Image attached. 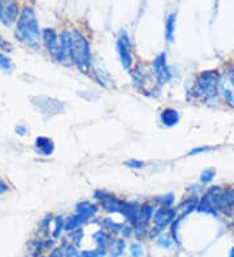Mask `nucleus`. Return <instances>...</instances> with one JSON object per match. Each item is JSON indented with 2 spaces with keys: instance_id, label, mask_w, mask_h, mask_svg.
<instances>
[{
  "instance_id": "34",
  "label": "nucleus",
  "mask_w": 234,
  "mask_h": 257,
  "mask_svg": "<svg viewBox=\"0 0 234 257\" xmlns=\"http://www.w3.org/2000/svg\"><path fill=\"white\" fill-rule=\"evenodd\" d=\"M121 234H123L124 238H131L135 234L134 226H131V225L124 226V229H123V231H121Z\"/></svg>"
},
{
  "instance_id": "4",
  "label": "nucleus",
  "mask_w": 234,
  "mask_h": 257,
  "mask_svg": "<svg viewBox=\"0 0 234 257\" xmlns=\"http://www.w3.org/2000/svg\"><path fill=\"white\" fill-rule=\"evenodd\" d=\"M117 51H119L120 61H121L123 68L125 70H129L131 68V63H133V60H131V42L125 30L120 32L119 40H117Z\"/></svg>"
},
{
  "instance_id": "19",
  "label": "nucleus",
  "mask_w": 234,
  "mask_h": 257,
  "mask_svg": "<svg viewBox=\"0 0 234 257\" xmlns=\"http://www.w3.org/2000/svg\"><path fill=\"white\" fill-rule=\"evenodd\" d=\"M92 240L95 241L96 247L108 249V245H109L112 239L109 234L106 233L104 230H99V231H96V233L92 234Z\"/></svg>"
},
{
  "instance_id": "20",
  "label": "nucleus",
  "mask_w": 234,
  "mask_h": 257,
  "mask_svg": "<svg viewBox=\"0 0 234 257\" xmlns=\"http://www.w3.org/2000/svg\"><path fill=\"white\" fill-rule=\"evenodd\" d=\"M175 30H176V13H171L165 22V38L169 43L175 40Z\"/></svg>"
},
{
  "instance_id": "35",
  "label": "nucleus",
  "mask_w": 234,
  "mask_h": 257,
  "mask_svg": "<svg viewBox=\"0 0 234 257\" xmlns=\"http://www.w3.org/2000/svg\"><path fill=\"white\" fill-rule=\"evenodd\" d=\"M0 48L3 50V51H12V47H11V44L7 42V40L3 38V36L0 35Z\"/></svg>"
},
{
  "instance_id": "12",
  "label": "nucleus",
  "mask_w": 234,
  "mask_h": 257,
  "mask_svg": "<svg viewBox=\"0 0 234 257\" xmlns=\"http://www.w3.org/2000/svg\"><path fill=\"white\" fill-rule=\"evenodd\" d=\"M42 38H43L44 46H46L48 51L51 52L54 56L57 55V51H59V36L55 33V30L44 29L43 33H42Z\"/></svg>"
},
{
  "instance_id": "8",
  "label": "nucleus",
  "mask_w": 234,
  "mask_h": 257,
  "mask_svg": "<svg viewBox=\"0 0 234 257\" xmlns=\"http://www.w3.org/2000/svg\"><path fill=\"white\" fill-rule=\"evenodd\" d=\"M176 216H177V209H173L171 206H160L152 217L154 218L155 227L164 230L175 221Z\"/></svg>"
},
{
  "instance_id": "39",
  "label": "nucleus",
  "mask_w": 234,
  "mask_h": 257,
  "mask_svg": "<svg viewBox=\"0 0 234 257\" xmlns=\"http://www.w3.org/2000/svg\"><path fill=\"white\" fill-rule=\"evenodd\" d=\"M8 191V185L3 181V179L0 178V195L5 194Z\"/></svg>"
},
{
  "instance_id": "7",
  "label": "nucleus",
  "mask_w": 234,
  "mask_h": 257,
  "mask_svg": "<svg viewBox=\"0 0 234 257\" xmlns=\"http://www.w3.org/2000/svg\"><path fill=\"white\" fill-rule=\"evenodd\" d=\"M32 102L38 107V109H40L43 115L48 117L64 112V103L59 100L50 99V98H38V99H33Z\"/></svg>"
},
{
  "instance_id": "5",
  "label": "nucleus",
  "mask_w": 234,
  "mask_h": 257,
  "mask_svg": "<svg viewBox=\"0 0 234 257\" xmlns=\"http://www.w3.org/2000/svg\"><path fill=\"white\" fill-rule=\"evenodd\" d=\"M94 198L99 202L102 208L107 213H120V209H121V206H123V200L116 198L113 194L106 190H98L95 191Z\"/></svg>"
},
{
  "instance_id": "15",
  "label": "nucleus",
  "mask_w": 234,
  "mask_h": 257,
  "mask_svg": "<svg viewBox=\"0 0 234 257\" xmlns=\"http://www.w3.org/2000/svg\"><path fill=\"white\" fill-rule=\"evenodd\" d=\"M36 148L40 154L50 156V154H54L55 144H54V142H52L50 138H47V137H38L36 140Z\"/></svg>"
},
{
  "instance_id": "6",
  "label": "nucleus",
  "mask_w": 234,
  "mask_h": 257,
  "mask_svg": "<svg viewBox=\"0 0 234 257\" xmlns=\"http://www.w3.org/2000/svg\"><path fill=\"white\" fill-rule=\"evenodd\" d=\"M152 68H154L155 75H156V79H158L160 86H163V85L171 81V68L167 65V53L165 52H162L159 56H156V59L154 60V64H152Z\"/></svg>"
},
{
  "instance_id": "18",
  "label": "nucleus",
  "mask_w": 234,
  "mask_h": 257,
  "mask_svg": "<svg viewBox=\"0 0 234 257\" xmlns=\"http://www.w3.org/2000/svg\"><path fill=\"white\" fill-rule=\"evenodd\" d=\"M86 221H89L88 217H85V216L80 213H74L68 221H65V230L68 233H72L74 230L80 229V226L84 225Z\"/></svg>"
},
{
  "instance_id": "10",
  "label": "nucleus",
  "mask_w": 234,
  "mask_h": 257,
  "mask_svg": "<svg viewBox=\"0 0 234 257\" xmlns=\"http://www.w3.org/2000/svg\"><path fill=\"white\" fill-rule=\"evenodd\" d=\"M56 57L63 64L73 63L72 61V33L63 32L60 34L59 51Z\"/></svg>"
},
{
  "instance_id": "2",
  "label": "nucleus",
  "mask_w": 234,
  "mask_h": 257,
  "mask_svg": "<svg viewBox=\"0 0 234 257\" xmlns=\"http://www.w3.org/2000/svg\"><path fill=\"white\" fill-rule=\"evenodd\" d=\"M220 79V71L215 69L199 73L194 83V94L202 100H212L217 98Z\"/></svg>"
},
{
  "instance_id": "42",
  "label": "nucleus",
  "mask_w": 234,
  "mask_h": 257,
  "mask_svg": "<svg viewBox=\"0 0 234 257\" xmlns=\"http://www.w3.org/2000/svg\"><path fill=\"white\" fill-rule=\"evenodd\" d=\"M98 257H104V256H98Z\"/></svg>"
},
{
  "instance_id": "21",
  "label": "nucleus",
  "mask_w": 234,
  "mask_h": 257,
  "mask_svg": "<svg viewBox=\"0 0 234 257\" xmlns=\"http://www.w3.org/2000/svg\"><path fill=\"white\" fill-rule=\"evenodd\" d=\"M198 203L199 198L198 196H195V195H193V196H190L187 200H185V202L180 206V208L182 209V216H187V214H190L191 212H194V210L197 209V206H198Z\"/></svg>"
},
{
  "instance_id": "30",
  "label": "nucleus",
  "mask_w": 234,
  "mask_h": 257,
  "mask_svg": "<svg viewBox=\"0 0 234 257\" xmlns=\"http://www.w3.org/2000/svg\"><path fill=\"white\" fill-rule=\"evenodd\" d=\"M130 256L131 257H142L143 256V247L141 245V243H131L130 247Z\"/></svg>"
},
{
  "instance_id": "13",
  "label": "nucleus",
  "mask_w": 234,
  "mask_h": 257,
  "mask_svg": "<svg viewBox=\"0 0 234 257\" xmlns=\"http://www.w3.org/2000/svg\"><path fill=\"white\" fill-rule=\"evenodd\" d=\"M160 121L164 126L173 127L180 122V113L175 108H165L160 113Z\"/></svg>"
},
{
  "instance_id": "36",
  "label": "nucleus",
  "mask_w": 234,
  "mask_h": 257,
  "mask_svg": "<svg viewBox=\"0 0 234 257\" xmlns=\"http://www.w3.org/2000/svg\"><path fill=\"white\" fill-rule=\"evenodd\" d=\"M225 77L228 78V82L230 83V86H232L234 92V68H230L229 71H228V74H226Z\"/></svg>"
},
{
  "instance_id": "32",
  "label": "nucleus",
  "mask_w": 234,
  "mask_h": 257,
  "mask_svg": "<svg viewBox=\"0 0 234 257\" xmlns=\"http://www.w3.org/2000/svg\"><path fill=\"white\" fill-rule=\"evenodd\" d=\"M125 165H126L127 168H131V169H142L143 166H144V164H143L142 161H139V160L131 158V160H127V161L125 162Z\"/></svg>"
},
{
  "instance_id": "26",
  "label": "nucleus",
  "mask_w": 234,
  "mask_h": 257,
  "mask_svg": "<svg viewBox=\"0 0 234 257\" xmlns=\"http://www.w3.org/2000/svg\"><path fill=\"white\" fill-rule=\"evenodd\" d=\"M84 230L82 229H77L74 230V231H72L71 234V240L72 243H73V245H75L77 248L81 245V241H82V239H84Z\"/></svg>"
},
{
  "instance_id": "17",
  "label": "nucleus",
  "mask_w": 234,
  "mask_h": 257,
  "mask_svg": "<svg viewBox=\"0 0 234 257\" xmlns=\"http://www.w3.org/2000/svg\"><path fill=\"white\" fill-rule=\"evenodd\" d=\"M125 248H126V244L124 239H112L109 245H108V255L109 257H121L125 252Z\"/></svg>"
},
{
  "instance_id": "22",
  "label": "nucleus",
  "mask_w": 234,
  "mask_h": 257,
  "mask_svg": "<svg viewBox=\"0 0 234 257\" xmlns=\"http://www.w3.org/2000/svg\"><path fill=\"white\" fill-rule=\"evenodd\" d=\"M102 226H103L104 229L107 230V231H109V233L112 234H121V231H123L124 226L123 223H119V222L113 221L112 218H104L103 221H102Z\"/></svg>"
},
{
  "instance_id": "40",
  "label": "nucleus",
  "mask_w": 234,
  "mask_h": 257,
  "mask_svg": "<svg viewBox=\"0 0 234 257\" xmlns=\"http://www.w3.org/2000/svg\"><path fill=\"white\" fill-rule=\"evenodd\" d=\"M16 133L18 135H21V137H24V135H26V129H25V126H22V125H18V126H16Z\"/></svg>"
},
{
  "instance_id": "11",
  "label": "nucleus",
  "mask_w": 234,
  "mask_h": 257,
  "mask_svg": "<svg viewBox=\"0 0 234 257\" xmlns=\"http://www.w3.org/2000/svg\"><path fill=\"white\" fill-rule=\"evenodd\" d=\"M218 95L221 96L224 103L228 105V107L233 108L234 109V92L233 88L230 86V83L228 82V78L225 75H221V79H220V86H218Z\"/></svg>"
},
{
  "instance_id": "41",
  "label": "nucleus",
  "mask_w": 234,
  "mask_h": 257,
  "mask_svg": "<svg viewBox=\"0 0 234 257\" xmlns=\"http://www.w3.org/2000/svg\"><path fill=\"white\" fill-rule=\"evenodd\" d=\"M228 257H234V245L230 248L229 251V255H228Z\"/></svg>"
},
{
  "instance_id": "9",
  "label": "nucleus",
  "mask_w": 234,
  "mask_h": 257,
  "mask_svg": "<svg viewBox=\"0 0 234 257\" xmlns=\"http://www.w3.org/2000/svg\"><path fill=\"white\" fill-rule=\"evenodd\" d=\"M18 15V7L16 0H0V21L9 26L16 20Z\"/></svg>"
},
{
  "instance_id": "38",
  "label": "nucleus",
  "mask_w": 234,
  "mask_h": 257,
  "mask_svg": "<svg viewBox=\"0 0 234 257\" xmlns=\"http://www.w3.org/2000/svg\"><path fill=\"white\" fill-rule=\"evenodd\" d=\"M51 216H47V217L44 218L43 221H42V223H40V229H43V230H46L48 227V226H50V223H51Z\"/></svg>"
},
{
  "instance_id": "23",
  "label": "nucleus",
  "mask_w": 234,
  "mask_h": 257,
  "mask_svg": "<svg viewBox=\"0 0 234 257\" xmlns=\"http://www.w3.org/2000/svg\"><path fill=\"white\" fill-rule=\"evenodd\" d=\"M216 177V170L210 168V169H204L200 174V183L203 185H207V183H211L214 181V178Z\"/></svg>"
},
{
  "instance_id": "27",
  "label": "nucleus",
  "mask_w": 234,
  "mask_h": 257,
  "mask_svg": "<svg viewBox=\"0 0 234 257\" xmlns=\"http://www.w3.org/2000/svg\"><path fill=\"white\" fill-rule=\"evenodd\" d=\"M0 68L4 71H7V73H11L13 70L12 61H11L8 56L3 55V53H0Z\"/></svg>"
},
{
  "instance_id": "29",
  "label": "nucleus",
  "mask_w": 234,
  "mask_h": 257,
  "mask_svg": "<svg viewBox=\"0 0 234 257\" xmlns=\"http://www.w3.org/2000/svg\"><path fill=\"white\" fill-rule=\"evenodd\" d=\"M63 229H65V221L64 218L60 216V217H56L55 220V229H54V233H52V237L54 238H59Z\"/></svg>"
},
{
  "instance_id": "3",
  "label": "nucleus",
  "mask_w": 234,
  "mask_h": 257,
  "mask_svg": "<svg viewBox=\"0 0 234 257\" xmlns=\"http://www.w3.org/2000/svg\"><path fill=\"white\" fill-rule=\"evenodd\" d=\"M72 61L80 70H86L91 61V51L88 39L78 30L72 32Z\"/></svg>"
},
{
  "instance_id": "33",
  "label": "nucleus",
  "mask_w": 234,
  "mask_h": 257,
  "mask_svg": "<svg viewBox=\"0 0 234 257\" xmlns=\"http://www.w3.org/2000/svg\"><path fill=\"white\" fill-rule=\"evenodd\" d=\"M212 151V147L208 146H203V147H197V148H193V150L189 152V156H194V154H204V152H210Z\"/></svg>"
},
{
  "instance_id": "14",
  "label": "nucleus",
  "mask_w": 234,
  "mask_h": 257,
  "mask_svg": "<svg viewBox=\"0 0 234 257\" xmlns=\"http://www.w3.org/2000/svg\"><path fill=\"white\" fill-rule=\"evenodd\" d=\"M234 212V186L225 188L222 195V214H233Z\"/></svg>"
},
{
  "instance_id": "31",
  "label": "nucleus",
  "mask_w": 234,
  "mask_h": 257,
  "mask_svg": "<svg viewBox=\"0 0 234 257\" xmlns=\"http://www.w3.org/2000/svg\"><path fill=\"white\" fill-rule=\"evenodd\" d=\"M64 256L65 257H82V255L80 253L78 248L73 244H69L65 247V251H64Z\"/></svg>"
},
{
  "instance_id": "28",
  "label": "nucleus",
  "mask_w": 234,
  "mask_h": 257,
  "mask_svg": "<svg viewBox=\"0 0 234 257\" xmlns=\"http://www.w3.org/2000/svg\"><path fill=\"white\" fill-rule=\"evenodd\" d=\"M172 244H173V239H172V237H169V235L162 234L159 237V239H158V247H160V248L169 249L172 247Z\"/></svg>"
},
{
  "instance_id": "37",
  "label": "nucleus",
  "mask_w": 234,
  "mask_h": 257,
  "mask_svg": "<svg viewBox=\"0 0 234 257\" xmlns=\"http://www.w3.org/2000/svg\"><path fill=\"white\" fill-rule=\"evenodd\" d=\"M48 257H65V256H64L63 248H54L51 252H50Z\"/></svg>"
},
{
  "instance_id": "25",
  "label": "nucleus",
  "mask_w": 234,
  "mask_h": 257,
  "mask_svg": "<svg viewBox=\"0 0 234 257\" xmlns=\"http://www.w3.org/2000/svg\"><path fill=\"white\" fill-rule=\"evenodd\" d=\"M107 253H108V249L96 247L95 249H91V251H82L81 255H82V257H98V256H104V255H107Z\"/></svg>"
},
{
  "instance_id": "16",
  "label": "nucleus",
  "mask_w": 234,
  "mask_h": 257,
  "mask_svg": "<svg viewBox=\"0 0 234 257\" xmlns=\"http://www.w3.org/2000/svg\"><path fill=\"white\" fill-rule=\"evenodd\" d=\"M98 212V206L91 202H80L75 206V213H80L89 220L94 217Z\"/></svg>"
},
{
  "instance_id": "24",
  "label": "nucleus",
  "mask_w": 234,
  "mask_h": 257,
  "mask_svg": "<svg viewBox=\"0 0 234 257\" xmlns=\"http://www.w3.org/2000/svg\"><path fill=\"white\" fill-rule=\"evenodd\" d=\"M154 203H159L162 204V206H171L175 203V194L173 192H168V194L159 196V198L155 199Z\"/></svg>"
},
{
  "instance_id": "1",
  "label": "nucleus",
  "mask_w": 234,
  "mask_h": 257,
  "mask_svg": "<svg viewBox=\"0 0 234 257\" xmlns=\"http://www.w3.org/2000/svg\"><path fill=\"white\" fill-rule=\"evenodd\" d=\"M16 36L17 39L28 44L29 47L38 48L39 46L40 33L38 20H36V12L29 7L22 9L21 12L18 22L16 25Z\"/></svg>"
}]
</instances>
